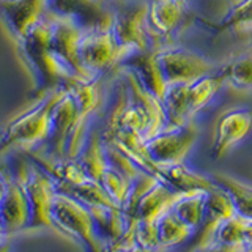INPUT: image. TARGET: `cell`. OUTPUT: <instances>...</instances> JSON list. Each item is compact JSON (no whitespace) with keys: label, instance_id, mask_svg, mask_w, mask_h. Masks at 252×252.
Returning a JSON list of instances; mask_svg holds the SVG:
<instances>
[{"label":"cell","instance_id":"obj_9","mask_svg":"<svg viewBox=\"0 0 252 252\" xmlns=\"http://www.w3.org/2000/svg\"><path fill=\"white\" fill-rule=\"evenodd\" d=\"M252 131V109L251 107H230L218 117L213 136L211 156L220 159L244 140Z\"/></svg>","mask_w":252,"mask_h":252},{"label":"cell","instance_id":"obj_29","mask_svg":"<svg viewBox=\"0 0 252 252\" xmlns=\"http://www.w3.org/2000/svg\"><path fill=\"white\" fill-rule=\"evenodd\" d=\"M98 183L102 186L104 192L109 195V199L115 205H118V207H122V203L126 199V194H128L131 180L128 177H125L122 172L114 169L112 165H107Z\"/></svg>","mask_w":252,"mask_h":252},{"label":"cell","instance_id":"obj_20","mask_svg":"<svg viewBox=\"0 0 252 252\" xmlns=\"http://www.w3.org/2000/svg\"><path fill=\"white\" fill-rule=\"evenodd\" d=\"M156 227L161 252H169L170 249L188 246L194 236L192 228L188 227L172 210L164 213L161 218H158Z\"/></svg>","mask_w":252,"mask_h":252},{"label":"cell","instance_id":"obj_22","mask_svg":"<svg viewBox=\"0 0 252 252\" xmlns=\"http://www.w3.org/2000/svg\"><path fill=\"white\" fill-rule=\"evenodd\" d=\"M189 82L185 84H170L164 92V96L161 99L165 118H167V126H181L194 118L189 112Z\"/></svg>","mask_w":252,"mask_h":252},{"label":"cell","instance_id":"obj_40","mask_svg":"<svg viewBox=\"0 0 252 252\" xmlns=\"http://www.w3.org/2000/svg\"><path fill=\"white\" fill-rule=\"evenodd\" d=\"M251 35H252V33H251Z\"/></svg>","mask_w":252,"mask_h":252},{"label":"cell","instance_id":"obj_39","mask_svg":"<svg viewBox=\"0 0 252 252\" xmlns=\"http://www.w3.org/2000/svg\"><path fill=\"white\" fill-rule=\"evenodd\" d=\"M0 136H2V132H0Z\"/></svg>","mask_w":252,"mask_h":252},{"label":"cell","instance_id":"obj_5","mask_svg":"<svg viewBox=\"0 0 252 252\" xmlns=\"http://www.w3.org/2000/svg\"><path fill=\"white\" fill-rule=\"evenodd\" d=\"M14 177L22 185L29 202L30 220L27 230L44 227L55 232L52 220V203L55 192H57V186H55L54 178L35 161L22 164Z\"/></svg>","mask_w":252,"mask_h":252},{"label":"cell","instance_id":"obj_3","mask_svg":"<svg viewBox=\"0 0 252 252\" xmlns=\"http://www.w3.org/2000/svg\"><path fill=\"white\" fill-rule=\"evenodd\" d=\"M118 63L131 54L155 49L148 29V0H110ZM118 66V65H117Z\"/></svg>","mask_w":252,"mask_h":252},{"label":"cell","instance_id":"obj_37","mask_svg":"<svg viewBox=\"0 0 252 252\" xmlns=\"http://www.w3.org/2000/svg\"><path fill=\"white\" fill-rule=\"evenodd\" d=\"M180 2H183V3H185V2H186V0H180Z\"/></svg>","mask_w":252,"mask_h":252},{"label":"cell","instance_id":"obj_8","mask_svg":"<svg viewBox=\"0 0 252 252\" xmlns=\"http://www.w3.org/2000/svg\"><path fill=\"white\" fill-rule=\"evenodd\" d=\"M200 129L192 120L181 126H165L152 139L145 140V152L155 169L185 161L199 139Z\"/></svg>","mask_w":252,"mask_h":252},{"label":"cell","instance_id":"obj_23","mask_svg":"<svg viewBox=\"0 0 252 252\" xmlns=\"http://www.w3.org/2000/svg\"><path fill=\"white\" fill-rule=\"evenodd\" d=\"M213 181L230 195L236 215L252 219V183L228 173H213Z\"/></svg>","mask_w":252,"mask_h":252},{"label":"cell","instance_id":"obj_10","mask_svg":"<svg viewBox=\"0 0 252 252\" xmlns=\"http://www.w3.org/2000/svg\"><path fill=\"white\" fill-rule=\"evenodd\" d=\"M49 13V0H0V21L18 41Z\"/></svg>","mask_w":252,"mask_h":252},{"label":"cell","instance_id":"obj_13","mask_svg":"<svg viewBox=\"0 0 252 252\" xmlns=\"http://www.w3.org/2000/svg\"><path fill=\"white\" fill-rule=\"evenodd\" d=\"M236 215L233 202L222 188L215 186L207 191V200H205V211H203V220L200 228L194 233L191 243L188 244V251H192L195 248L205 246L213 241V235H215L218 225L222 220L232 218Z\"/></svg>","mask_w":252,"mask_h":252},{"label":"cell","instance_id":"obj_6","mask_svg":"<svg viewBox=\"0 0 252 252\" xmlns=\"http://www.w3.org/2000/svg\"><path fill=\"white\" fill-rule=\"evenodd\" d=\"M156 62L167 85L194 82L218 71V63L191 47L181 44H164L156 49Z\"/></svg>","mask_w":252,"mask_h":252},{"label":"cell","instance_id":"obj_36","mask_svg":"<svg viewBox=\"0 0 252 252\" xmlns=\"http://www.w3.org/2000/svg\"><path fill=\"white\" fill-rule=\"evenodd\" d=\"M3 186H5V175L0 172V197H2V192H3Z\"/></svg>","mask_w":252,"mask_h":252},{"label":"cell","instance_id":"obj_15","mask_svg":"<svg viewBox=\"0 0 252 252\" xmlns=\"http://www.w3.org/2000/svg\"><path fill=\"white\" fill-rule=\"evenodd\" d=\"M49 21H51V49L57 57L68 63L81 76V79H85L77 60V44L84 33V29L79 27L74 21L63 18V16L59 14H54L51 11H49ZM85 81H89V79H85Z\"/></svg>","mask_w":252,"mask_h":252},{"label":"cell","instance_id":"obj_17","mask_svg":"<svg viewBox=\"0 0 252 252\" xmlns=\"http://www.w3.org/2000/svg\"><path fill=\"white\" fill-rule=\"evenodd\" d=\"M89 210L93 218L94 232L106 249L117 244L128 232V219L118 205H90Z\"/></svg>","mask_w":252,"mask_h":252},{"label":"cell","instance_id":"obj_24","mask_svg":"<svg viewBox=\"0 0 252 252\" xmlns=\"http://www.w3.org/2000/svg\"><path fill=\"white\" fill-rule=\"evenodd\" d=\"M205 200H207V191H205V189L181 192L178 194L170 210L175 213L188 227H191L195 233L200 228L202 220H203Z\"/></svg>","mask_w":252,"mask_h":252},{"label":"cell","instance_id":"obj_7","mask_svg":"<svg viewBox=\"0 0 252 252\" xmlns=\"http://www.w3.org/2000/svg\"><path fill=\"white\" fill-rule=\"evenodd\" d=\"M77 60L89 81L117 69L118 46L112 33V26L84 30L77 44Z\"/></svg>","mask_w":252,"mask_h":252},{"label":"cell","instance_id":"obj_30","mask_svg":"<svg viewBox=\"0 0 252 252\" xmlns=\"http://www.w3.org/2000/svg\"><path fill=\"white\" fill-rule=\"evenodd\" d=\"M243 230H244V218L240 215H233L232 218L222 220L218 225L215 235H213V241L224 244V246L238 248L243 251Z\"/></svg>","mask_w":252,"mask_h":252},{"label":"cell","instance_id":"obj_31","mask_svg":"<svg viewBox=\"0 0 252 252\" xmlns=\"http://www.w3.org/2000/svg\"><path fill=\"white\" fill-rule=\"evenodd\" d=\"M107 252H144L142 251L136 243H134L132 236L126 232L123 238L118 241L117 244H114V246H110L107 249Z\"/></svg>","mask_w":252,"mask_h":252},{"label":"cell","instance_id":"obj_4","mask_svg":"<svg viewBox=\"0 0 252 252\" xmlns=\"http://www.w3.org/2000/svg\"><path fill=\"white\" fill-rule=\"evenodd\" d=\"M55 232L76 241L85 252H107L94 232L92 213L87 205L74 197L57 191L52 203Z\"/></svg>","mask_w":252,"mask_h":252},{"label":"cell","instance_id":"obj_35","mask_svg":"<svg viewBox=\"0 0 252 252\" xmlns=\"http://www.w3.org/2000/svg\"><path fill=\"white\" fill-rule=\"evenodd\" d=\"M8 240V236L5 235V230H3V227H2V222H0V244L5 243Z\"/></svg>","mask_w":252,"mask_h":252},{"label":"cell","instance_id":"obj_25","mask_svg":"<svg viewBox=\"0 0 252 252\" xmlns=\"http://www.w3.org/2000/svg\"><path fill=\"white\" fill-rule=\"evenodd\" d=\"M227 84L236 90L252 89V49L233 57L225 66H222Z\"/></svg>","mask_w":252,"mask_h":252},{"label":"cell","instance_id":"obj_19","mask_svg":"<svg viewBox=\"0 0 252 252\" xmlns=\"http://www.w3.org/2000/svg\"><path fill=\"white\" fill-rule=\"evenodd\" d=\"M177 197L178 192H175L159 180L139 200L132 220H158V218H161L164 213H167L172 208Z\"/></svg>","mask_w":252,"mask_h":252},{"label":"cell","instance_id":"obj_11","mask_svg":"<svg viewBox=\"0 0 252 252\" xmlns=\"http://www.w3.org/2000/svg\"><path fill=\"white\" fill-rule=\"evenodd\" d=\"M49 11L74 21L84 30L112 26V8L106 0H49Z\"/></svg>","mask_w":252,"mask_h":252},{"label":"cell","instance_id":"obj_38","mask_svg":"<svg viewBox=\"0 0 252 252\" xmlns=\"http://www.w3.org/2000/svg\"><path fill=\"white\" fill-rule=\"evenodd\" d=\"M106 2H110V0H106Z\"/></svg>","mask_w":252,"mask_h":252},{"label":"cell","instance_id":"obj_2","mask_svg":"<svg viewBox=\"0 0 252 252\" xmlns=\"http://www.w3.org/2000/svg\"><path fill=\"white\" fill-rule=\"evenodd\" d=\"M66 85L55 87L36 98V102L6 125L0 136V156L10 150L35 152L41 148L51 132V114Z\"/></svg>","mask_w":252,"mask_h":252},{"label":"cell","instance_id":"obj_16","mask_svg":"<svg viewBox=\"0 0 252 252\" xmlns=\"http://www.w3.org/2000/svg\"><path fill=\"white\" fill-rule=\"evenodd\" d=\"M117 69H128L136 76L139 84L152 93L158 99H162L164 92L167 89L161 69L156 62V49H150L144 52H136L128 55L118 63Z\"/></svg>","mask_w":252,"mask_h":252},{"label":"cell","instance_id":"obj_32","mask_svg":"<svg viewBox=\"0 0 252 252\" xmlns=\"http://www.w3.org/2000/svg\"><path fill=\"white\" fill-rule=\"evenodd\" d=\"M189 252H243L241 249L238 248H230V246H224V244H219V243H208L205 244V246H200V248H195Z\"/></svg>","mask_w":252,"mask_h":252},{"label":"cell","instance_id":"obj_27","mask_svg":"<svg viewBox=\"0 0 252 252\" xmlns=\"http://www.w3.org/2000/svg\"><path fill=\"white\" fill-rule=\"evenodd\" d=\"M228 29L252 33V0H232L219 26V30Z\"/></svg>","mask_w":252,"mask_h":252},{"label":"cell","instance_id":"obj_34","mask_svg":"<svg viewBox=\"0 0 252 252\" xmlns=\"http://www.w3.org/2000/svg\"><path fill=\"white\" fill-rule=\"evenodd\" d=\"M11 241H13V238H8L5 243L0 244V252H10V248H11Z\"/></svg>","mask_w":252,"mask_h":252},{"label":"cell","instance_id":"obj_18","mask_svg":"<svg viewBox=\"0 0 252 252\" xmlns=\"http://www.w3.org/2000/svg\"><path fill=\"white\" fill-rule=\"evenodd\" d=\"M156 177L161 181H164L170 189H173V191L178 194L197 191V189H205V191H208V189L216 186L211 175H203L200 172L189 169L185 162L158 167Z\"/></svg>","mask_w":252,"mask_h":252},{"label":"cell","instance_id":"obj_12","mask_svg":"<svg viewBox=\"0 0 252 252\" xmlns=\"http://www.w3.org/2000/svg\"><path fill=\"white\" fill-rule=\"evenodd\" d=\"M30 210L24 188L16 177L5 175V186L0 197V222L8 238L29 228Z\"/></svg>","mask_w":252,"mask_h":252},{"label":"cell","instance_id":"obj_21","mask_svg":"<svg viewBox=\"0 0 252 252\" xmlns=\"http://www.w3.org/2000/svg\"><path fill=\"white\" fill-rule=\"evenodd\" d=\"M76 159L81 164V167L84 169L87 177L90 180L99 181L102 172L109 165L107 155H106V144L101 137V131H94V129L90 131L89 139H87L82 152L79 153Z\"/></svg>","mask_w":252,"mask_h":252},{"label":"cell","instance_id":"obj_14","mask_svg":"<svg viewBox=\"0 0 252 252\" xmlns=\"http://www.w3.org/2000/svg\"><path fill=\"white\" fill-rule=\"evenodd\" d=\"M185 3L180 0H148V29L155 49L169 44L181 26Z\"/></svg>","mask_w":252,"mask_h":252},{"label":"cell","instance_id":"obj_28","mask_svg":"<svg viewBox=\"0 0 252 252\" xmlns=\"http://www.w3.org/2000/svg\"><path fill=\"white\" fill-rule=\"evenodd\" d=\"M128 233L144 252H161L156 220H132L128 227Z\"/></svg>","mask_w":252,"mask_h":252},{"label":"cell","instance_id":"obj_26","mask_svg":"<svg viewBox=\"0 0 252 252\" xmlns=\"http://www.w3.org/2000/svg\"><path fill=\"white\" fill-rule=\"evenodd\" d=\"M159 178H158L155 173L152 172H140L136 178L131 180V185H129V189H128V194H126V199L125 202L122 203V211L123 215L128 219V224L132 222V218H134V211H136V207L139 200L144 197V194L148 191L150 188L155 186Z\"/></svg>","mask_w":252,"mask_h":252},{"label":"cell","instance_id":"obj_1","mask_svg":"<svg viewBox=\"0 0 252 252\" xmlns=\"http://www.w3.org/2000/svg\"><path fill=\"white\" fill-rule=\"evenodd\" d=\"M14 43L19 59L22 60L32 81L33 98L41 96L55 87L69 85L76 81H85L51 49L49 13L26 36Z\"/></svg>","mask_w":252,"mask_h":252},{"label":"cell","instance_id":"obj_33","mask_svg":"<svg viewBox=\"0 0 252 252\" xmlns=\"http://www.w3.org/2000/svg\"><path fill=\"white\" fill-rule=\"evenodd\" d=\"M243 252H252V219L244 218L243 230Z\"/></svg>","mask_w":252,"mask_h":252}]
</instances>
